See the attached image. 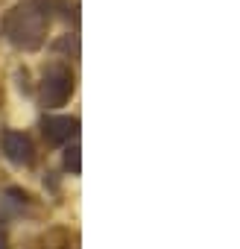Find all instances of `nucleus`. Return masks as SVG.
Here are the masks:
<instances>
[{"label":"nucleus","mask_w":240,"mask_h":249,"mask_svg":"<svg viewBox=\"0 0 240 249\" xmlns=\"http://www.w3.org/2000/svg\"><path fill=\"white\" fill-rule=\"evenodd\" d=\"M62 0H21L15 3L6 18H3V36L12 47L18 50H38L47 38V27L53 18V6H59Z\"/></svg>","instance_id":"1"},{"label":"nucleus","mask_w":240,"mask_h":249,"mask_svg":"<svg viewBox=\"0 0 240 249\" xmlns=\"http://www.w3.org/2000/svg\"><path fill=\"white\" fill-rule=\"evenodd\" d=\"M73 94V71L65 62H47L38 82V100L44 108H59Z\"/></svg>","instance_id":"2"},{"label":"nucleus","mask_w":240,"mask_h":249,"mask_svg":"<svg viewBox=\"0 0 240 249\" xmlns=\"http://www.w3.org/2000/svg\"><path fill=\"white\" fill-rule=\"evenodd\" d=\"M3 153L18 167H33L35 164V144L27 132H15V129L3 132Z\"/></svg>","instance_id":"3"},{"label":"nucleus","mask_w":240,"mask_h":249,"mask_svg":"<svg viewBox=\"0 0 240 249\" xmlns=\"http://www.w3.org/2000/svg\"><path fill=\"white\" fill-rule=\"evenodd\" d=\"M41 132L47 138V144H68L70 138L76 141L79 135V117H68V114H47L41 120Z\"/></svg>","instance_id":"4"},{"label":"nucleus","mask_w":240,"mask_h":249,"mask_svg":"<svg viewBox=\"0 0 240 249\" xmlns=\"http://www.w3.org/2000/svg\"><path fill=\"white\" fill-rule=\"evenodd\" d=\"M65 167H68L73 176H79V170H82V164H79V144H76V141L65 150Z\"/></svg>","instance_id":"5"},{"label":"nucleus","mask_w":240,"mask_h":249,"mask_svg":"<svg viewBox=\"0 0 240 249\" xmlns=\"http://www.w3.org/2000/svg\"><path fill=\"white\" fill-rule=\"evenodd\" d=\"M0 249H9V240H6V234L0 231Z\"/></svg>","instance_id":"6"}]
</instances>
